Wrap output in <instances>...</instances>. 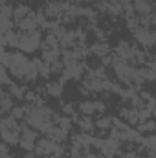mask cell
<instances>
[{"mask_svg": "<svg viewBox=\"0 0 156 158\" xmlns=\"http://www.w3.org/2000/svg\"><path fill=\"white\" fill-rule=\"evenodd\" d=\"M40 44V30L35 31H28V33H20L18 35V44L17 48L22 52V53H31L39 48Z\"/></svg>", "mask_w": 156, "mask_h": 158, "instance_id": "1", "label": "cell"}, {"mask_svg": "<svg viewBox=\"0 0 156 158\" xmlns=\"http://www.w3.org/2000/svg\"><path fill=\"white\" fill-rule=\"evenodd\" d=\"M37 155H55V156H63V147L55 142H51L50 138H40L39 142H35V149H33Z\"/></svg>", "mask_w": 156, "mask_h": 158, "instance_id": "2", "label": "cell"}, {"mask_svg": "<svg viewBox=\"0 0 156 158\" xmlns=\"http://www.w3.org/2000/svg\"><path fill=\"white\" fill-rule=\"evenodd\" d=\"M114 72H116V76L121 79V81H130L132 72H134V66H132V64H129L127 61L117 59V63L114 64Z\"/></svg>", "mask_w": 156, "mask_h": 158, "instance_id": "3", "label": "cell"}, {"mask_svg": "<svg viewBox=\"0 0 156 158\" xmlns=\"http://www.w3.org/2000/svg\"><path fill=\"white\" fill-rule=\"evenodd\" d=\"M134 35H136V39L140 40L143 46H153L154 44V31L149 30V28H145V26L134 28Z\"/></svg>", "mask_w": 156, "mask_h": 158, "instance_id": "4", "label": "cell"}, {"mask_svg": "<svg viewBox=\"0 0 156 158\" xmlns=\"http://www.w3.org/2000/svg\"><path fill=\"white\" fill-rule=\"evenodd\" d=\"M105 158H114L116 156V153L119 151V142L114 140V138H109V140H103V145H101V149H99Z\"/></svg>", "mask_w": 156, "mask_h": 158, "instance_id": "5", "label": "cell"}, {"mask_svg": "<svg viewBox=\"0 0 156 158\" xmlns=\"http://www.w3.org/2000/svg\"><path fill=\"white\" fill-rule=\"evenodd\" d=\"M0 136H2V142L6 145H18V131L17 129H0Z\"/></svg>", "mask_w": 156, "mask_h": 158, "instance_id": "6", "label": "cell"}, {"mask_svg": "<svg viewBox=\"0 0 156 158\" xmlns=\"http://www.w3.org/2000/svg\"><path fill=\"white\" fill-rule=\"evenodd\" d=\"M134 50H136V48H132L127 40H121L116 48V55L121 61H127V59H132V57H134Z\"/></svg>", "mask_w": 156, "mask_h": 158, "instance_id": "7", "label": "cell"}, {"mask_svg": "<svg viewBox=\"0 0 156 158\" xmlns=\"http://www.w3.org/2000/svg\"><path fill=\"white\" fill-rule=\"evenodd\" d=\"M18 24V28L24 31V33H28V31H35V30H39V26H37V20H35V17H33V13H30L26 19H22V20H18L17 22Z\"/></svg>", "mask_w": 156, "mask_h": 158, "instance_id": "8", "label": "cell"}, {"mask_svg": "<svg viewBox=\"0 0 156 158\" xmlns=\"http://www.w3.org/2000/svg\"><path fill=\"white\" fill-rule=\"evenodd\" d=\"M59 59H61V50L59 48H46V46H42V61L44 63L51 64V63H55Z\"/></svg>", "mask_w": 156, "mask_h": 158, "instance_id": "9", "label": "cell"}, {"mask_svg": "<svg viewBox=\"0 0 156 158\" xmlns=\"http://www.w3.org/2000/svg\"><path fill=\"white\" fill-rule=\"evenodd\" d=\"M134 9L142 15H151L153 13V2L151 0H134Z\"/></svg>", "mask_w": 156, "mask_h": 158, "instance_id": "10", "label": "cell"}, {"mask_svg": "<svg viewBox=\"0 0 156 158\" xmlns=\"http://www.w3.org/2000/svg\"><path fill=\"white\" fill-rule=\"evenodd\" d=\"M20 138H22V140H30V142H37L39 134H37V131H35L33 127L22 125V127H20Z\"/></svg>", "mask_w": 156, "mask_h": 158, "instance_id": "11", "label": "cell"}, {"mask_svg": "<svg viewBox=\"0 0 156 158\" xmlns=\"http://www.w3.org/2000/svg\"><path fill=\"white\" fill-rule=\"evenodd\" d=\"M92 53L97 55V57H107V55L110 53V48H109L107 42H96V44L92 46Z\"/></svg>", "mask_w": 156, "mask_h": 158, "instance_id": "12", "label": "cell"}, {"mask_svg": "<svg viewBox=\"0 0 156 158\" xmlns=\"http://www.w3.org/2000/svg\"><path fill=\"white\" fill-rule=\"evenodd\" d=\"M121 118L127 119V123H138V109H123Z\"/></svg>", "mask_w": 156, "mask_h": 158, "instance_id": "13", "label": "cell"}, {"mask_svg": "<svg viewBox=\"0 0 156 158\" xmlns=\"http://www.w3.org/2000/svg\"><path fill=\"white\" fill-rule=\"evenodd\" d=\"M79 110L83 112V116H90L96 112V101H83L79 105Z\"/></svg>", "mask_w": 156, "mask_h": 158, "instance_id": "14", "label": "cell"}, {"mask_svg": "<svg viewBox=\"0 0 156 158\" xmlns=\"http://www.w3.org/2000/svg\"><path fill=\"white\" fill-rule=\"evenodd\" d=\"M30 13H31L30 7H26V6H17V9L13 11V19L18 22V20H22V19H26Z\"/></svg>", "mask_w": 156, "mask_h": 158, "instance_id": "15", "label": "cell"}, {"mask_svg": "<svg viewBox=\"0 0 156 158\" xmlns=\"http://www.w3.org/2000/svg\"><path fill=\"white\" fill-rule=\"evenodd\" d=\"M4 40H6V44H7V46L17 48V44H18V35H17L15 31L7 30V31H4Z\"/></svg>", "mask_w": 156, "mask_h": 158, "instance_id": "16", "label": "cell"}, {"mask_svg": "<svg viewBox=\"0 0 156 158\" xmlns=\"http://www.w3.org/2000/svg\"><path fill=\"white\" fill-rule=\"evenodd\" d=\"M35 66H37V74H40V76H44V77H48L50 74H51V70H50V64L48 63H44L42 59H37L35 61Z\"/></svg>", "mask_w": 156, "mask_h": 158, "instance_id": "17", "label": "cell"}, {"mask_svg": "<svg viewBox=\"0 0 156 158\" xmlns=\"http://www.w3.org/2000/svg\"><path fill=\"white\" fill-rule=\"evenodd\" d=\"M48 92H50L51 96L59 98V96H61V92H63V83H61V81H53V83H48Z\"/></svg>", "mask_w": 156, "mask_h": 158, "instance_id": "18", "label": "cell"}, {"mask_svg": "<svg viewBox=\"0 0 156 158\" xmlns=\"http://www.w3.org/2000/svg\"><path fill=\"white\" fill-rule=\"evenodd\" d=\"M156 129V123L153 119H145V121H140V125H138V131L140 132H153Z\"/></svg>", "mask_w": 156, "mask_h": 158, "instance_id": "19", "label": "cell"}, {"mask_svg": "<svg viewBox=\"0 0 156 158\" xmlns=\"http://www.w3.org/2000/svg\"><path fill=\"white\" fill-rule=\"evenodd\" d=\"M110 123H112V119L110 118H99L96 123H94V129H99V131H107L109 127H110Z\"/></svg>", "mask_w": 156, "mask_h": 158, "instance_id": "20", "label": "cell"}, {"mask_svg": "<svg viewBox=\"0 0 156 158\" xmlns=\"http://www.w3.org/2000/svg\"><path fill=\"white\" fill-rule=\"evenodd\" d=\"M79 127H81L83 131H86V132L94 131V123L90 121V118H88V116H83V118L79 119Z\"/></svg>", "mask_w": 156, "mask_h": 158, "instance_id": "21", "label": "cell"}, {"mask_svg": "<svg viewBox=\"0 0 156 158\" xmlns=\"http://www.w3.org/2000/svg\"><path fill=\"white\" fill-rule=\"evenodd\" d=\"M42 46H46V48H59V39L50 33V35L46 37V42H44Z\"/></svg>", "mask_w": 156, "mask_h": 158, "instance_id": "22", "label": "cell"}, {"mask_svg": "<svg viewBox=\"0 0 156 158\" xmlns=\"http://www.w3.org/2000/svg\"><path fill=\"white\" fill-rule=\"evenodd\" d=\"M9 63H11V53L6 52V50H0V64L2 66H9Z\"/></svg>", "mask_w": 156, "mask_h": 158, "instance_id": "23", "label": "cell"}, {"mask_svg": "<svg viewBox=\"0 0 156 158\" xmlns=\"http://www.w3.org/2000/svg\"><path fill=\"white\" fill-rule=\"evenodd\" d=\"M24 116H26V109H24V107H15V109L11 110V118L13 119L24 118Z\"/></svg>", "mask_w": 156, "mask_h": 158, "instance_id": "24", "label": "cell"}, {"mask_svg": "<svg viewBox=\"0 0 156 158\" xmlns=\"http://www.w3.org/2000/svg\"><path fill=\"white\" fill-rule=\"evenodd\" d=\"M18 145L24 149V151H33L35 149V142H30V140H18Z\"/></svg>", "mask_w": 156, "mask_h": 158, "instance_id": "25", "label": "cell"}, {"mask_svg": "<svg viewBox=\"0 0 156 158\" xmlns=\"http://www.w3.org/2000/svg\"><path fill=\"white\" fill-rule=\"evenodd\" d=\"M0 83H2V85H9V77H7L6 66H2V64H0Z\"/></svg>", "mask_w": 156, "mask_h": 158, "instance_id": "26", "label": "cell"}, {"mask_svg": "<svg viewBox=\"0 0 156 158\" xmlns=\"http://www.w3.org/2000/svg\"><path fill=\"white\" fill-rule=\"evenodd\" d=\"M64 114H70V116H74V109H72V105H64Z\"/></svg>", "mask_w": 156, "mask_h": 158, "instance_id": "27", "label": "cell"}, {"mask_svg": "<svg viewBox=\"0 0 156 158\" xmlns=\"http://www.w3.org/2000/svg\"><path fill=\"white\" fill-rule=\"evenodd\" d=\"M4 46H6V40H4V31L0 30V50H4Z\"/></svg>", "mask_w": 156, "mask_h": 158, "instance_id": "28", "label": "cell"}, {"mask_svg": "<svg viewBox=\"0 0 156 158\" xmlns=\"http://www.w3.org/2000/svg\"><path fill=\"white\" fill-rule=\"evenodd\" d=\"M7 153V147H6V143H0V156L2 155H6Z\"/></svg>", "mask_w": 156, "mask_h": 158, "instance_id": "29", "label": "cell"}, {"mask_svg": "<svg viewBox=\"0 0 156 158\" xmlns=\"http://www.w3.org/2000/svg\"><path fill=\"white\" fill-rule=\"evenodd\" d=\"M81 158H97V155H94V153H84Z\"/></svg>", "mask_w": 156, "mask_h": 158, "instance_id": "30", "label": "cell"}, {"mask_svg": "<svg viewBox=\"0 0 156 158\" xmlns=\"http://www.w3.org/2000/svg\"><path fill=\"white\" fill-rule=\"evenodd\" d=\"M0 129H2V119H0Z\"/></svg>", "mask_w": 156, "mask_h": 158, "instance_id": "31", "label": "cell"}]
</instances>
